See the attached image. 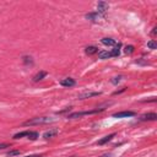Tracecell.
I'll return each mask as SVG.
<instances>
[{
    "instance_id": "cell-1",
    "label": "cell",
    "mask_w": 157,
    "mask_h": 157,
    "mask_svg": "<svg viewBox=\"0 0 157 157\" xmlns=\"http://www.w3.org/2000/svg\"><path fill=\"white\" fill-rule=\"evenodd\" d=\"M53 119L48 118V117H41V118H33L31 120H27L24 123V125H37V124H47V123H52Z\"/></svg>"
},
{
    "instance_id": "cell-2",
    "label": "cell",
    "mask_w": 157,
    "mask_h": 157,
    "mask_svg": "<svg viewBox=\"0 0 157 157\" xmlns=\"http://www.w3.org/2000/svg\"><path fill=\"white\" fill-rule=\"evenodd\" d=\"M101 92H93V91H85L82 93H80L77 96L78 100H85V98H90V97H95V96H100Z\"/></svg>"
},
{
    "instance_id": "cell-3",
    "label": "cell",
    "mask_w": 157,
    "mask_h": 157,
    "mask_svg": "<svg viewBox=\"0 0 157 157\" xmlns=\"http://www.w3.org/2000/svg\"><path fill=\"white\" fill-rule=\"evenodd\" d=\"M97 112H98V109H96V111H89V112H77V113H72V114H70V115H69V118H70V119H75V118H80V117H82V115L95 114V113H97Z\"/></svg>"
},
{
    "instance_id": "cell-4",
    "label": "cell",
    "mask_w": 157,
    "mask_h": 157,
    "mask_svg": "<svg viewBox=\"0 0 157 157\" xmlns=\"http://www.w3.org/2000/svg\"><path fill=\"white\" fill-rule=\"evenodd\" d=\"M75 84H76V81L74 80V78H71V77L63 78V80L60 81V85L64 86V87H72V86H75Z\"/></svg>"
},
{
    "instance_id": "cell-5",
    "label": "cell",
    "mask_w": 157,
    "mask_h": 157,
    "mask_svg": "<svg viewBox=\"0 0 157 157\" xmlns=\"http://www.w3.org/2000/svg\"><path fill=\"white\" fill-rule=\"evenodd\" d=\"M135 112L133 111H125V112H119V113H114L113 117L114 118H128V117H134Z\"/></svg>"
},
{
    "instance_id": "cell-6",
    "label": "cell",
    "mask_w": 157,
    "mask_h": 157,
    "mask_svg": "<svg viewBox=\"0 0 157 157\" xmlns=\"http://www.w3.org/2000/svg\"><path fill=\"white\" fill-rule=\"evenodd\" d=\"M157 119V114L156 113H146V114H142L140 117V120L145 122V120H156Z\"/></svg>"
},
{
    "instance_id": "cell-7",
    "label": "cell",
    "mask_w": 157,
    "mask_h": 157,
    "mask_svg": "<svg viewBox=\"0 0 157 157\" xmlns=\"http://www.w3.org/2000/svg\"><path fill=\"white\" fill-rule=\"evenodd\" d=\"M108 8H109V6H108V4H107V3H104V2H100V3L97 4L98 13H100V14H102V15L108 10Z\"/></svg>"
},
{
    "instance_id": "cell-8",
    "label": "cell",
    "mask_w": 157,
    "mask_h": 157,
    "mask_svg": "<svg viewBox=\"0 0 157 157\" xmlns=\"http://www.w3.org/2000/svg\"><path fill=\"white\" fill-rule=\"evenodd\" d=\"M58 133H59V130H58V129H50V130H48V131H46V133H44L43 137H44L46 140H48V139H50V137H54Z\"/></svg>"
},
{
    "instance_id": "cell-9",
    "label": "cell",
    "mask_w": 157,
    "mask_h": 157,
    "mask_svg": "<svg viewBox=\"0 0 157 157\" xmlns=\"http://www.w3.org/2000/svg\"><path fill=\"white\" fill-rule=\"evenodd\" d=\"M114 136H115V134H109V135H107V136H104L103 139H101V140H100V141H98L97 144H98V145H104L106 142H108V141H111V140H112V139H113Z\"/></svg>"
},
{
    "instance_id": "cell-10",
    "label": "cell",
    "mask_w": 157,
    "mask_h": 157,
    "mask_svg": "<svg viewBox=\"0 0 157 157\" xmlns=\"http://www.w3.org/2000/svg\"><path fill=\"white\" fill-rule=\"evenodd\" d=\"M111 57H112V54L108 50H101V52H98V58L100 59H108Z\"/></svg>"
},
{
    "instance_id": "cell-11",
    "label": "cell",
    "mask_w": 157,
    "mask_h": 157,
    "mask_svg": "<svg viewBox=\"0 0 157 157\" xmlns=\"http://www.w3.org/2000/svg\"><path fill=\"white\" fill-rule=\"evenodd\" d=\"M47 76V72L46 71H39L37 75H35V77H33V81L35 82H38V81H41L43 77H46Z\"/></svg>"
},
{
    "instance_id": "cell-12",
    "label": "cell",
    "mask_w": 157,
    "mask_h": 157,
    "mask_svg": "<svg viewBox=\"0 0 157 157\" xmlns=\"http://www.w3.org/2000/svg\"><path fill=\"white\" fill-rule=\"evenodd\" d=\"M86 19H89V20H91V21H95V22H97V21L100 20V15H98V13L87 14V15H86Z\"/></svg>"
},
{
    "instance_id": "cell-13",
    "label": "cell",
    "mask_w": 157,
    "mask_h": 157,
    "mask_svg": "<svg viewBox=\"0 0 157 157\" xmlns=\"http://www.w3.org/2000/svg\"><path fill=\"white\" fill-rule=\"evenodd\" d=\"M102 44L104 46H115V41L112 38H102Z\"/></svg>"
},
{
    "instance_id": "cell-14",
    "label": "cell",
    "mask_w": 157,
    "mask_h": 157,
    "mask_svg": "<svg viewBox=\"0 0 157 157\" xmlns=\"http://www.w3.org/2000/svg\"><path fill=\"white\" fill-rule=\"evenodd\" d=\"M85 52H86V54H89V55H92V54H96V53L98 52V49H97L96 47L91 46V47H87V48L85 49Z\"/></svg>"
},
{
    "instance_id": "cell-15",
    "label": "cell",
    "mask_w": 157,
    "mask_h": 157,
    "mask_svg": "<svg viewBox=\"0 0 157 157\" xmlns=\"http://www.w3.org/2000/svg\"><path fill=\"white\" fill-rule=\"evenodd\" d=\"M111 54H112V57H119V54H120V44H118V46L111 52Z\"/></svg>"
},
{
    "instance_id": "cell-16",
    "label": "cell",
    "mask_w": 157,
    "mask_h": 157,
    "mask_svg": "<svg viewBox=\"0 0 157 157\" xmlns=\"http://www.w3.org/2000/svg\"><path fill=\"white\" fill-rule=\"evenodd\" d=\"M28 130L27 131H21V133H19V134H15L14 135V139H20V137H24V136H27L28 135Z\"/></svg>"
},
{
    "instance_id": "cell-17",
    "label": "cell",
    "mask_w": 157,
    "mask_h": 157,
    "mask_svg": "<svg viewBox=\"0 0 157 157\" xmlns=\"http://www.w3.org/2000/svg\"><path fill=\"white\" fill-rule=\"evenodd\" d=\"M27 136H28V139H31V140H36V139H38V133H37V131H30Z\"/></svg>"
},
{
    "instance_id": "cell-18",
    "label": "cell",
    "mask_w": 157,
    "mask_h": 157,
    "mask_svg": "<svg viewBox=\"0 0 157 157\" xmlns=\"http://www.w3.org/2000/svg\"><path fill=\"white\" fill-rule=\"evenodd\" d=\"M134 46H126L125 47V49H124V52L126 53V54H131V53H134Z\"/></svg>"
},
{
    "instance_id": "cell-19",
    "label": "cell",
    "mask_w": 157,
    "mask_h": 157,
    "mask_svg": "<svg viewBox=\"0 0 157 157\" xmlns=\"http://www.w3.org/2000/svg\"><path fill=\"white\" fill-rule=\"evenodd\" d=\"M19 155H21V151L20 150H13V151L8 152V156L9 157H11V156H19Z\"/></svg>"
},
{
    "instance_id": "cell-20",
    "label": "cell",
    "mask_w": 157,
    "mask_h": 157,
    "mask_svg": "<svg viewBox=\"0 0 157 157\" xmlns=\"http://www.w3.org/2000/svg\"><path fill=\"white\" fill-rule=\"evenodd\" d=\"M147 47H148L150 49H156V48H157V44H156L153 41H148V42H147Z\"/></svg>"
},
{
    "instance_id": "cell-21",
    "label": "cell",
    "mask_w": 157,
    "mask_h": 157,
    "mask_svg": "<svg viewBox=\"0 0 157 157\" xmlns=\"http://www.w3.org/2000/svg\"><path fill=\"white\" fill-rule=\"evenodd\" d=\"M120 80H122V76H117V77H114L113 80H112V84L117 85V84H119V82H120Z\"/></svg>"
},
{
    "instance_id": "cell-22",
    "label": "cell",
    "mask_w": 157,
    "mask_h": 157,
    "mask_svg": "<svg viewBox=\"0 0 157 157\" xmlns=\"http://www.w3.org/2000/svg\"><path fill=\"white\" fill-rule=\"evenodd\" d=\"M6 147H9L8 144H0V150H4V148H6Z\"/></svg>"
},
{
    "instance_id": "cell-23",
    "label": "cell",
    "mask_w": 157,
    "mask_h": 157,
    "mask_svg": "<svg viewBox=\"0 0 157 157\" xmlns=\"http://www.w3.org/2000/svg\"><path fill=\"white\" fill-rule=\"evenodd\" d=\"M156 30H157L156 27H155V28L152 30V32H151V35H152V36H155V35H156Z\"/></svg>"
},
{
    "instance_id": "cell-24",
    "label": "cell",
    "mask_w": 157,
    "mask_h": 157,
    "mask_svg": "<svg viewBox=\"0 0 157 157\" xmlns=\"http://www.w3.org/2000/svg\"><path fill=\"white\" fill-rule=\"evenodd\" d=\"M26 157H41L39 155H31V156H26Z\"/></svg>"
}]
</instances>
